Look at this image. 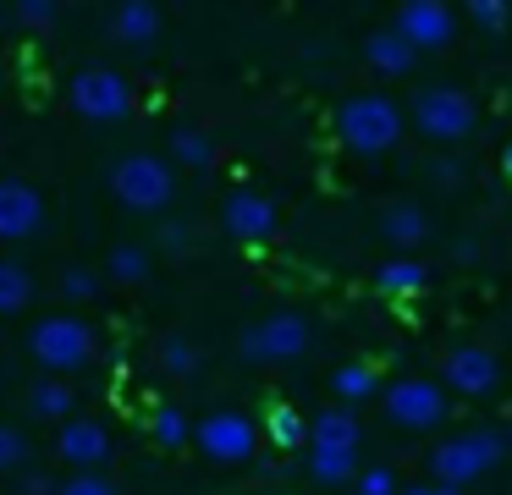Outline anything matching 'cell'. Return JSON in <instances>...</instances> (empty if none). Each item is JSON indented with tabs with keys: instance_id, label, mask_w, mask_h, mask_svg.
I'll return each instance as SVG.
<instances>
[{
	"instance_id": "cell-1",
	"label": "cell",
	"mask_w": 512,
	"mask_h": 495,
	"mask_svg": "<svg viewBox=\"0 0 512 495\" xmlns=\"http://www.w3.org/2000/svg\"><path fill=\"white\" fill-rule=\"evenodd\" d=\"M507 457V429H463V435H446L430 451V473L446 490H468L474 479H485L496 462Z\"/></svg>"
},
{
	"instance_id": "cell-2",
	"label": "cell",
	"mask_w": 512,
	"mask_h": 495,
	"mask_svg": "<svg viewBox=\"0 0 512 495\" xmlns=\"http://www.w3.org/2000/svg\"><path fill=\"white\" fill-rule=\"evenodd\" d=\"M336 138H342L353 154H364V160L397 149V138H402L397 99H386V94H353V99H342V110H336Z\"/></svg>"
},
{
	"instance_id": "cell-3",
	"label": "cell",
	"mask_w": 512,
	"mask_h": 495,
	"mask_svg": "<svg viewBox=\"0 0 512 495\" xmlns=\"http://www.w3.org/2000/svg\"><path fill=\"white\" fill-rule=\"evenodd\" d=\"M408 116H413V127H419V138L441 143V149L474 138V127H479V105L463 94V88H446V83L419 88L413 105H408Z\"/></svg>"
},
{
	"instance_id": "cell-4",
	"label": "cell",
	"mask_w": 512,
	"mask_h": 495,
	"mask_svg": "<svg viewBox=\"0 0 512 495\" xmlns=\"http://www.w3.org/2000/svg\"><path fill=\"white\" fill-rule=\"evenodd\" d=\"M94 347H100V336H94V325L78 319V314H45L34 330H28V352H34V363L45 374L83 369V363L94 358Z\"/></svg>"
},
{
	"instance_id": "cell-5",
	"label": "cell",
	"mask_w": 512,
	"mask_h": 495,
	"mask_svg": "<svg viewBox=\"0 0 512 495\" xmlns=\"http://www.w3.org/2000/svg\"><path fill=\"white\" fill-rule=\"evenodd\" d=\"M111 193L122 198L127 209H138V215H160V209H171V198H177V171H171L160 154H122V160L111 165Z\"/></svg>"
},
{
	"instance_id": "cell-6",
	"label": "cell",
	"mask_w": 512,
	"mask_h": 495,
	"mask_svg": "<svg viewBox=\"0 0 512 495\" xmlns=\"http://www.w3.org/2000/svg\"><path fill=\"white\" fill-rule=\"evenodd\" d=\"M67 99L83 121H94V127H116V121L133 116V83H127L116 66H83V72H72Z\"/></svg>"
},
{
	"instance_id": "cell-7",
	"label": "cell",
	"mask_w": 512,
	"mask_h": 495,
	"mask_svg": "<svg viewBox=\"0 0 512 495\" xmlns=\"http://www.w3.org/2000/svg\"><path fill=\"white\" fill-rule=\"evenodd\" d=\"M237 352H243L248 363H292L309 352V319L292 314V308H281V314H265L259 325H248L243 336H237Z\"/></svg>"
},
{
	"instance_id": "cell-8",
	"label": "cell",
	"mask_w": 512,
	"mask_h": 495,
	"mask_svg": "<svg viewBox=\"0 0 512 495\" xmlns=\"http://www.w3.org/2000/svg\"><path fill=\"white\" fill-rule=\"evenodd\" d=\"M380 402H386V418L397 429H435L446 418V407H452V396H446L441 380H424V374H408V380H391L386 391H380Z\"/></svg>"
},
{
	"instance_id": "cell-9",
	"label": "cell",
	"mask_w": 512,
	"mask_h": 495,
	"mask_svg": "<svg viewBox=\"0 0 512 495\" xmlns=\"http://www.w3.org/2000/svg\"><path fill=\"white\" fill-rule=\"evenodd\" d=\"M193 446L210 462H248L259 446V424L248 413H210L193 424Z\"/></svg>"
},
{
	"instance_id": "cell-10",
	"label": "cell",
	"mask_w": 512,
	"mask_h": 495,
	"mask_svg": "<svg viewBox=\"0 0 512 495\" xmlns=\"http://www.w3.org/2000/svg\"><path fill=\"white\" fill-rule=\"evenodd\" d=\"M45 231V193L23 176H0V242H28Z\"/></svg>"
},
{
	"instance_id": "cell-11",
	"label": "cell",
	"mask_w": 512,
	"mask_h": 495,
	"mask_svg": "<svg viewBox=\"0 0 512 495\" xmlns=\"http://www.w3.org/2000/svg\"><path fill=\"white\" fill-rule=\"evenodd\" d=\"M391 28H397L413 50H446V44L457 39V11L441 6V0H408V6H397Z\"/></svg>"
},
{
	"instance_id": "cell-12",
	"label": "cell",
	"mask_w": 512,
	"mask_h": 495,
	"mask_svg": "<svg viewBox=\"0 0 512 495\" xmlns=\"http://www.w3.org/2000/svg\"><path fill=\"white\" fill-rule=\"evenodd\" d=\"M441 385L446 396H490L501 385V358L490 347H452L441 363Z\"/></svg>"
},
{
	"instance_id": "cell-13",
	"label": "cell",
	"mask_w": 512,
	"mask_h": 495,
	"mask_svg": "<svg viewBox=\"0 0 512 495\" xmlns=\"http://www.w3.org/2000/svg\"><path fill=\"white\" fill-rule=\"evenodd\" d=\"M56 451L72 473H100V462L111 457V429L100 418H67L56 435Z\"/></svg>"
},
{
	"instance_id": "cell-14",
	"label": "cell",
	"mask_w": 512,
	"mask_h": 495,
	"mask_svg": "<svg viewBox=\"0 0 512 495\" xmlns=\"http://www.w3.org/2000/svg\"><path fill=\"white\" fill-rule=\"evenodd\" d=\"M221 226H226V237H237L243 248H259V242L276 237V204L259 198V193H232L221 204Z\"/></svg>"
},
{
	"instance_id": "cell-15",
	"label": "cell",
	"mask_w": 512,
	"mask_h": 495,
	"mask_svg": "<svg viewBox=\"0 0 512 495\" xmlns=\"http://www.w3.org/2000/svg\"><path fill=\"white\" fill-rule=\"evenodd\" d=\"M160 28H166V11L149 6V0H127V6L111 11V33L127 50H149V44L160 39Z\"/></svg>"
},
{
	"instance_id": "cell-16",
	"label": "cell",
	"mask_w": 512,
	"mask_h": 495,
	"mask_svg": "<svg viewBox=\"0 0 512 495\" xmlns=\"http://www.w3.org/2000/svg\"><path fill=\"white\" fill-rule=\"evenodd\" d=\"M364 61L375 66L380 77H408L413 61H419V50H413V44L402 39L397 28H375V33L364 39Z\"/></svg>"
},
{
	"instance_id": "cell-17",
	"label": "cell",
	"mask_w": 512,
	"mask_h": 495,
	"mask_svg": "<svg viewBox=\"0 0 512 495\" xmlns=\"http://www.w3.org/2000/svg\"><path fill=\"white\" fill-rule=\"evenodd\" d=\"M358 418L347 407H325L320 418L309 424V451H358Z\"/></svg>"
},
{
	"instance_id": "cell-18",
	"label": "cell",
	"mask_w": 512,
	"mask_h": 495,
	"mask_svg": "<svg viewBox=\"0 0 512 495\" xmlns=\"http://www.w3.org/2000/svg\"><path fill=\"white\" fill-rule=\"evenodd\" d=\"M380 237H386L391 248H424V242H430V215H424L419 204H391L386 215H380Z\"/></svg>"
},
{
	"instance_id": "cell-19",
	"label": "cell",
	"mask_w": 512,
	"mask_h": 495,
	"mask_svg": "<svg viewBox=\"0 0 512 495\" xmlns=\"http://www.w3.org/2000/svg\"><path fill=\"white\" fill-rule=\"evenodd\" d=\"M430 286V264L424 259H386L375 270V292L380 297H413Z\"/></svg>"
},
{
	"instance_id": "cell-20",
	"label": "cell",
	"mask_w": 512,
	"mask_h": 495,
	"mask_svg": "<svg viewBox=\"0 0 512 495\" xmlns=\"http://www.w3.org/2000/svg\"><path fill=\"white\" fill-rule=\"evenodd\" d=\"M358 451H309V479L336 490V484H358Z\"/></svg>"
},
{
	"instance_id": "cell-21",
	"label": "cell",
	"mask_w": 512,
	"mask_h": 495,
	"mask_svg": "<svg viewBox=\"0 0 512 495\" xmlns=\"http://www.w3.org/2000/svg\"><path fill=\"white\" fill-rule=\"evenodd\" d=\"M28 413L45 418V424H67L72 418V391L61 380H34L28 385Z\"/></svg>"
},
{
	"instance_id": "cell-22",
	"label": "cell",
	"mask_w": 512,
	"mask_h": 495,
	"mask_svg": "<svg viewBox=\"0 0 512 495\" xmlns=\"http://www.w3.org/2000/svg\"><path fill=\"white\" fill-rule=\"evenodd\" d=\"M331 391L342 396L347 407H353V402H369L375 391H386V385H380L375 363H342V369L331 374Z\"/></svg>"
},
{
	"instance_id": "cell-23",
	"label": "cell",
	"mask_w": 512,
	"mask_h": 495,
	"mask_svg": "<svg viewBox=\"0 0 512 495\" xmlns=\"http://www.w3.org/2000/svg\"><path fill=\"white\" fill-rule=\"evenodd\" d=\"M171 160L188 165V171H210V165H215V143H210V132H199V127H177V132H171Z\"/></svg>"
},
{
	"instance_id": "cell-24",
	"label": "cell",
	"mask_w": 512,
	"mask_h": 495,
	"mask_svg": "<svg viewBox=\"0 0 512 495\" xmlns=\"http://www.w3.org/2000/svg\"><path fill=\"white\" fill-rule=\"evenodd\" d=\"M265 440L281 446V451H298V446H309V424H303L298 407H270L265 413Z\"/></svg>"
},
{
	"instance_id": "cell-25",
	"label": "cell",
	"mask_w": 512,
	"mask_h": 495,
	"mask_svg": "<svg viewBox=\"0 0 512 495\" xmlns=\"http://www.w3.org/2000/svg\"><path fill=\"white\" fill-rule=\"evenodd\" d=\"M34 303V275L17 259H0V314H23Z\"/></svg>"
},
{
	"instance_id": "cell-26",
	"label": "cell",
	"mask_w": 512,
	"mask_h": 495,
	"mask_svg": "<svg viewBox=\"0 0 512 495\" xmlns=\"http://www.w3.org/2000/svg\"><path fill=\"white\" fill-rule=\"evenodd\" d=\"M105 270H111V281H122V286L149 281V248H138V242H116L111 259H105Z\"/></svg>"
},
{
	"instance_id": "cell-27",
	"label": "cell",
	"mask_w": 512,
	"mask_h": 495,
	"mask_svg": "<svg viewBox=\"0 0 512 495\" xmlns=\"http://www.w3.org/2000/svg\"><path fill=\"white\" fill-rule=\"evenodd\" d=\"M149 435H155V446L182 451L193 440V424H188V413H177V407H155V413H149Z\"/></svg>"
},
{
	"instance_id": "cell-28",
	"label": "cell",
	"mask_w": 512,
	"mask_h": 495,
	"mask_svg": "<svg viewBox=\"0 0 512 495\" xmlns=\"http://www.w3.org/2000/svg\"><path fill=\"white\" fill-rule=\"evenodd\" d=\"M160 369L177 374V380L199 374V347H193L188 336H166V341H160Z\"/></svg>"
},
{
	"instance_id": "cell-29",
	"label": "cell",
	"mask_w": 512,
	"mask_h": 495,
	"mask_svg": "<svg viewBox=\"0 0 512 495\" xmlns=\"http://www.w3.org/2000/svg\"><path fill=\"white\" fill-rule=\"evenodd\" d=\"M28 462V435L17 424H0V473H12Z\"/></svg>"
},
{
	"instance_id": "cell-30",
	"label": "cell",
	"mask_w": 512,
	"mask_h": 495,
	"mask_svg": "<svg viewBox=\"0 0 512 495\" xmlns=\"http://www.w3.org/2000/svg\"><path fill=\"white\" fill-rule=\"evenodd\" d=\"M353 495H402V484H397V473H391L386 462H375V468H364V473H358Z\"/></svg>"
},
{
	"instance_id": "cell-31",
	"label": "cell",
	"mask_w": 512,
	"mask_h": 495,
	"mask_svg": "<svg viewBox=\"0 0 512 495\" xmlns=\"http://www.w3.org/2000/svg\"><path fill=\"white\" fill-rule=\"evenodd\" d=\"M61 292H67L72 303H89V297L100 292V275H94V270H83V264H72V270L61 275Z\"/></svg>"
},
{
	"instance_id": "cell-32",
	"label": "cell",
	"mask_w": 512,
	"mask_h": 495,
	"mask_svg": "<svg viewBox=\"0 0 512 495\" xmlns=\"http://www.w3.org/2000/svg\"><path fill=\"white\" fill-rule=\"evenodd\" d=\"M56 495H116V484L100 479V473H72V479L56 484Z\"/></svg>"
},
{
	"instance_id": "cell-33",
	"label": "cell",
	"mask_w": 512,
	"mask_h": 495,
	"mask_svg": "<svg viewBox=\"0 0 512 495\" xmlns=\"http://www.w3.org/2000/svg\"><path fill=\"white\" fill-rule=\"evenodd\" d=\"M468 22H479V28L496 33V28H507V22H512V11L501 6V0H474V6H468Z\"/></svg>"
},
{
	"instance_id": "cell-34",
	"label": "cell",
	"mask_w": 512,
	"mask_h": 495,
	"mask_svg": "<svg viewBox=\"0 0 512 495\" xmlns=\"http://www.w3.org/2000/svg\"><path fill=\"white\" fill-rule=\"evenodd\" d=\"M17 22H28V28H50V22H56V6H39V0H23V6H17Z\"/></svg>"
},
{
	"instance_id": "cell-35",
	"label": "cell",
	"mask_w": 512,
	"mask_h": 495,
	"mask_svg": "<svg viewBox=\"0 0 512 495\" xmlns=\"http://www.w3.org/2000/svg\"><path fill=\"white\" fill-rule=\"evenodd\" d=\"M430 176H435L441 187H452L457 176H463V160H452V154H435V160H430Z\"/></svg>"
},
{
	"instance_id": "cell-36",
	"label": "cell",
	"mask_w": 512,
	"mask_h": 495,
	"mask_svg": "<svg viewBox=\"0 0 512 495\" xmlns=\"http://www.w3.org/2000/svg\"><path fill=\"white\" fill-rule=\"evenodd\" d=\"M160 248L182 253V248H188V226H182V220H166V226H160Z\"/></svg>"
},
{
	"instance_id": "cell-37",
	"label": "cell",
	"mask_w": 512,
	"mask_h": 495,
	"mask_svg": "<svg viewBox=\"0 0 512 495\" xmlns=\"http://www.w3.org/2000/svg\"><path fill=\"white\" fill-rule=\"evenodd\" d=\"M23 495H56V484H50L45 473H28V479H23Z\"/></svg>"
},
{
	"instance_id": "cell-38",
	"label": "cell",
	"mask_w": 512,
	"mask_h": 495,
	"mask_svg": "<svg viewBox=\"0 0 512 495\" xmlns=\"http://www.w3.org/2000/svg\"><path fill=\"white\" fill-rule=\"evenodd\" d=\"M402 495H468V490H446V484H402Z\"/></svg>"
},
{
	"instance_id": "cell-39",
	"label": "cell",
	"mask_w": 512,
	"mask_h": 495,
	"mask_svg": "<svg viewBox=\"0 0 512 495\" xmlns=\"http://www.w3.org/2000/svg\"><path fill=\"white\" fill-rule=\"evenodd\" d=\"M501 176H507V187H512V138H507V149H501Z\"/></svg>"
},
{
	"instance_id": "cell-40",
	"label": "cell",
	"mask_w": 512,
	"mask_h": 495,
	"mask_svg": "<svg viewBox=\"0 0 512 495\" xmlns=\"http://www.w3.org/2000/svg\"><path fill=\"white\" fill-rule=\"evenodd\" d=\"M507 446H512V435H507Z\"/></svg>"
}]
</instances>
